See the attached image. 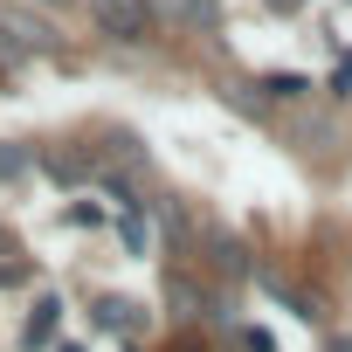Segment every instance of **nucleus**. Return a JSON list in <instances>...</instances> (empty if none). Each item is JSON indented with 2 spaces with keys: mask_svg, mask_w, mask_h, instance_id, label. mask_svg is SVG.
Masks as SVG:
<instances>
[{
  "mask_svg": "<svg viewBox=\"0 0 352 352\" xmlns=\"http://www.w3.org/2000/svg\"><path fill=\"white\" fill-rule=\"evenodd\" d=\"M21 276H28V270H21V263H14V249H0V290H14V283H21Z\"/></svg>",
  "mask_w": 352,
  "mask_h": 352,
  "instance_id": "12",
  "label": "nucleus"
},
{
  "mask_svg": "<svg viewBox=\"0 0 352 352\" xmlns=\"http://www.w3.org/2000/svg\"><path fill=\"white\" fill-rule=\"evenodd\" d=\"M331 90H352V56H338V69H331Z\"/></svg>",
  "mask_w": 352,
  "mask_h": 352,
  "instance_id": "14",
  "label": "nucleus"
},
{
  "mask_svg": "<svg viewBox=\"0 0 352 352\" xmlns=\"http://www.w3.org/2000/svg\"><path fill=\"white\" fill-rule=\"evenodd\" d=\"M90 21H97L111 42H145V35L159 28L152 0H90Z\"/></svg>",
  "mask_w": 352,
  "mask_h": 352,
  "instance_id": "1",
  "label": "nucleus"
},
{
  "mask_svg": "<svg viewBox=\"0 0 352 352\" xmlns=\"http://www.w3.org/2000/svg\"><path fill=\"white\" fill-rule=\"evenodd\" d=\"M124 249H131V256H145V249H152V228L138 221V208H124Z\"/></svg>",
  "mask_w": 352,
  "mask_h": 352,
  "instance_id": "10",
  "label": "nucleus"
},
{
  "mask_svg": "<svg viewBox=\"0 0 352 352\" xmlns=\"http://www.w3.org/2000/svg\"><path fill=\"white\" fill-rule=\"evenodd\" d=\"M0 42H8L14 56H28V49H49L56 35H49V21H35V14H21V8H0Z\"/></svg>",
  "mask_w": 352,
  "mask_h": 352,
  "instance_id": "3",
  "label": "nucleus"
},
{
  "mask_svg": "<svg viewBox=\"0 0 352 352\" xmlns=\"http://www.w3.org/2000/svg\"><path fill=\"white\" fill-rule=\"evenodd\" d=\"M208 270L214 276H249V249L235 235H208Z\"/></svg>",
  "mask_w": 352,
  "mask_h": 352,
  "instance_id": "5",
  "label": "nucleus"
},
{
  "mask_svg": "<svg viewBox=\"0 0 352 352\" xmlns=\"http://www.w3.org/2000/svg\"><path fill=\"white\" fill-rule=\"evenodd\" d=\"M90 324H97V331H138V324H145V311H138L131 297H97Z\"/></svg>",
  "mask_w": 352,
  "mask_h": 352,
  "instance_id": "4",
  "label": "nucleus"
},
{
  "mask_svg": "<svg viewBox=\"0 0 352 352\" xmlns=\"http://www.w3.org/2000/svg\"><path fill=\"white\" fill-rule=\"evenodd\" d=\"M152 14H159V21H208L214 0H152Z\"/></svg>",
  "mask_w": 352,
  "mask_h": 352,
  "instance_id": "7",
  "label": "nucleus"
},
{
  "mask_svg": "<svg viewBox=\"0 0 352 352\" xmlns=\"http://www.w3.org/2000/svg\"><path fill=\"white\" fill-rule=\"evenodd\" d=\"M56 324H63V297L42 290L35 311H28V324H21V352H49V345H56Z\"/></svg>",
  "mask_w": 352,
  "mask_h": 352,
  "instance_id": "2",
  "label": "nucleus"
},
{
  "mask_svg": "<svg viewBox=\"0 0 352 352\" xmlns=\"http://www.w3.org/2000/svg\"><path fill=\"white\" fill-rule=\"evenodd\" d=\"M324 352H352V338H331V345H324Z\"/></svg>",
  "mask_w": 352,
  "mask_h": 352,
  "instance_id": "15",
  "label": "nucleus"
},
{
  "mask_svg": "<svg viewBox=\"0 0 352 352\" xmlns=\"http://www.w3.org/2000/svg\"><path fill=\"white\" fill-rule=\"evenodd\" d=\"M42 8H56V0H42Z\"/></svg>",
  "mask_w": 352,
  "mask_h": 352,
  "instance_id": "17",
  "label": "nucleus"
},
{
  "mask_svg": "<svg viewBox=\"0 0 352 352\" xmlns=\"http://www.w3.org/2000/svg\"><path fill=\"white\" fill-rule=\"evenodd\" d=\"M49 173H56V180H83V173H97V166H83V159H69V152H49Z\"/></svg>",
  "mask_w": 352,
  "mask_h": 352,
  "instance_id": "11",
  "label": "nucleus"
},
{
  "mask_svg": "<svg viewBox=\"0 0 352 352\" xmlns=\"http://www.w3.org/2000/svg\"><path fill=\"white\" fill-rule=\"evenodd\" d=\"M249 90H263V97H283V104H290V97H304V90H311V83H304V76H290V69H283V76H256V83H249Z\"/></svg>",
  "mask_w": 352,
  "mask_h": 352,
  "instance_id": "8",
  "label": "nucleus"
},
{
  "mask_svg": "<svg viewBox=\"0 0 352 352\" xmlns=\"http://www.w3.org/2000/svg\"><path fill=\"white\" fill-rule=\"evenodd\" d=\"M56 352H83V345H56Z\"/></svg>",
  "mask_w": 352,
  "mask_h": 352,
  "instance_id": "16",
  "label": "nucleus"
},
{
  "mask_svg": "<svg viewBox=\"0 0 352 352\" xmlns=\"http://www.w3.org/2000/svg\"><path fill=\"white\" fill-rule=\"evenodd\" d=\"M242 345H249V352H276V345H270V331H256V324H242Z\"/></svg>",
  "mask_w": 352,
  "mask_h": 352,
  "instance_id": "13",
  "label": "nucleus"
},
{
  "mask_svg": "<svg viewBox=\"0 0 352 352\" xmlns=\"http://www.w3.org/2000/svg\"><path fill=\"white\" fill-rule=\"evenodd\" d=\"M35 166V145H0V180H21Z\"/></svg>",
  "mask_w": 352,
  "mask_h": 352,
  "instance_id": "9",
  "label": "nucleus"
},
{
  "mask_svg": "<svg viewBox=\"0 0 352 352\" xmlns=\"http://www.w3.org/2000/svg\"><path fill=\"white\" fill-rule=\"evenodd\" d=\"M166 297L180 304V318H208V290H201L187 270H173V276H166Z\"/></svg>",
  "mask_w": 352,
  "mask_h": 352,
  "instance_id": "6",
  "label": "nucleus"
}]
</instances>
